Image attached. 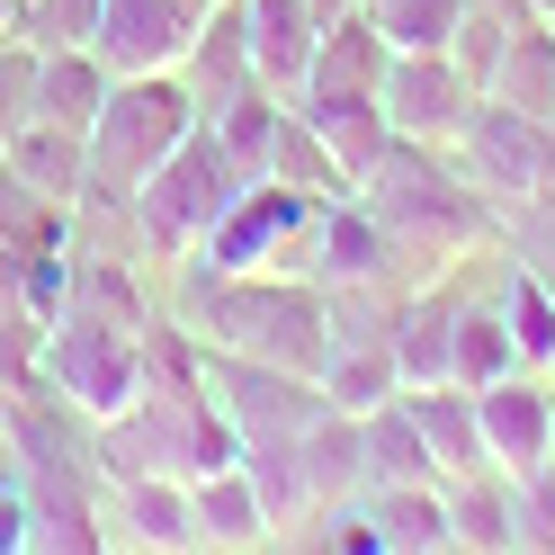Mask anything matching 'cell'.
Segmentation results:
<instances>
[{"mask_svg": "<svg viewBox=\"0 0 555 555\" xmlns=\"http://www.w3.org/2000/svg\"><path fill=\"white\" fill-rule=\"evenodd\" d=\"M170 323H189L206 350H233V359H269V367H296L314 376L332 350V323H323V287L314 278H278V269H180V287L162 305Z\"/></svg>", "mask_w": 555, "mask_h": 555, "instance_id": "obj_1", "label": "cell"}, {"mask_svg": "<svg viewBox=\"0 0 555 555\" xmlns=\"http://www.w3.org/2000/svg\"><path fill=\"white\" fill-rule=\"evenodd\" d=\"M359 206L376 224H386V242L412 260V269H439V260H466L475 242H493V197H483L457 162H448V144H386V162L367 170Z\"/></svg>", "mask_w": 555, "mask_h": 555, "instance_id": "obj_2", "label": "cell"}, {"mask_svg": "<svg viewBox=\"0 0 555 555\" xmlns=\"http://www.w3.org/2000/svg\"><path fill=\"white\" fill-rule=\"evenodd\" d=\"M242 189H251V170H242V162L216 144V126L197 117V126L180 134V153H170L153 180L134 189V233H144V260H153V269H180L197 242L216 233V216H224Z\"/></svg>", "mask_w": 555, "mask_h": 555, "instance_id": "obj_3", "label": "cell"}, {"mask_svg": "<svg viewBox=\"0 0 555 555\" xmlns=\"http://www.w3.org/2000/svg\"><path fill=\"white\" fill-rule=\"evenodd\" d=\"M189 126H197V99H189L180 73H126V81L108 90V108L90 117V134H81V144H90V180H81V189L134 197L170 153H180Z\"/></svg>", "mask_w": 555, "mask_h": 555, "instance_id": "obj_4", "label": "cell"}, {"mask_svg": "<svg viewBox=\"0 0 555 555\" xmlns=\"http://www.w3.org/2000/svg\"><path fill=\"white\" fill-rule=\"evenodd\" d=\"M37 376L46 395H63L99 430L108 412L144 395V323H108V314H54L37 332Z\"/></svg>", "mask_w": 555, "mask_h": 555, "instance_id": "obj_5", "label": "cell"}, {"mask_svg": "<svg viewBox=\"0 0 555 555\" xmlns=\"http://www.w3.org/2000/svg\"><path fill=\"white\" fill-rule=\"evenodd\" d=\"M376 108L403 144H457L466 117H475V90L448 54H386V73H376Z\"/></svg>", "mask_w": 555, "mask_h": 555, "instance_id": "obj_6", "label": "cell"}, {"mask_svg": "<svg viewBox=\"0 0 555 555\" xmlns=\"http://www.w3.org/2000/svg\"><path fill=\"white\" fill-rule=\"evenodd\" d=\"M216 10V0H99V37L90 54L108 63V73H180V54L197 37V18Z\"/></svg>", "mask_w": 555, "mask_h": 555, "instance_id": "obj_7", "label": "cell"}, {"mask_svg": "<svg viewBox=\"0 0 555 555\" xmlns=\"http://www.w3.org/2000/svg\"><path fill=\"white\" fill-rule=\"evenodd\" d=\"M99 529H108V546H153V555H189V546H206V529H197V493H189L180 475L99 483Z\"/></svg>", "mask_w": 555, "mask_h": 555, "instance_id": "obj_8", "label": "cell"}, {"mask_svg": "<svg viewBox=\"0 0 555 555\" xmlns=\"http://www.w3.org/2000/svg\"><path fill=\"white\" fill-rule=\"evenodd\" d=\"M475 422H483V457L502 475H529L538 457H555V386L529 367L493 376V386L475 395Z\"/></svg>", "mask_w": 555, "mask_h": 555, "instance_id": "obj_9", "label": "cell"}, {"mask_svg": "<svg viewBox=\"0 0 555 555\" xmlns=\"http://www.w3.org/2000/svg\"><path fill=\"white\" fill-rule=\"evenodd\" d=\"M99 483H108V475L18 466V493H27V555H99V546H108V529H99Z\"/></svg>", "mask_w": 555, "mask_h": 555, "instance_id": "obj_10", "label": "cell"}, {"mask_svg": "<svg viewBox=\"0 0 555 555\" xmlns=\"http://www.w3.org/2000/svg\"><path fill=\"white\" fill-rule=\"evenodd\" d=\"M242 46H251L260 90L296 99V90H305V73H314V46H323L314 0H242Z\"/></svg>", "mask_w": 555, "mask_h": 555, "instance_id": "obj_11", "label": "cell"}, {"mask_svg": "<svg viewBox=\"0 0 555 555\" xmlns=\"http://www.w3.org/2000/svg\"><path fill=\"white\" fill-rule=\"evenodd\" d=\"M296 466H305V493H314V519L340 511V502H359V493H367V439H359V412L323 403L314 422L296 430Z\"/></svg>", "mask_w": 555, "mask_h": 555, "instance_id": "obj_12", "label": "cell"}, {"mask_svg": "<svg viewBox=\"0 0 555 555\" xmlns=\"http://www.w3.org/2000/svg\"><path fill=\"white\" fill-rule=\"evenodd\" d=\"M359 519L376 529L386 555H430V546H457L448 538V483L439 475H412V483H367Z\"/></svg>", "mask_w": 555, "mask_h": 555, "instance_id": "obj_13", "label": "cell"}, {"mask_svg": "<svg viewBox=\"0 0 555 555\" xmlns=\"http://www.w3.org/2000/svg\"><path fill=\"white\" fill-rule=\"evenodd\" d=\"M180 81H189V99H197V117H216L233 90L260 81V73H251V46H242V0H216V10L197 18V37H189V54H180Z\"/></svg>", "mask_w": 555, "mask_h": 555, "instance_id": "obj_14", "label": "cell"}, {"mask_svg": "<svg viewBox=\"0 0 555 555\" xmlns=\"http://www.w3.org/2000/svg\"><path fill=\"white\" fill-rule=\"evenodd\" d=\"M448 332H457V296L448 287H403L395 314H386V340H395V367L403 386H448Z\"/></svg>", "mask_w": 555, "mask_h": 555, "instance_id": "obj_15", "label": "cell"}, {"mask_svg": "<svg viewBox=\"0 0 555 555\" xmlns=\"http://www.w3.org/2000/svg\"><path fill=\"white\" fill-rule=\"evenodd\" d=\"M314 386H323V403H340V412L395 403V395H403V367H395L386 323H376V332H340L332 350H323V367H314Z\"/></svg>", "mask_w": 555, "mask_h": 555, "instance_id": "obj_16", "label": "cell"}, {"mask_svg": "<svg viewBox=\"0 0 555 555\" xmlns=\"http://www.w3.org/2000/svg\"><path fill=\"white\" fill-rule=\"evenodd\" d=\"M386 37H376V18L359 10H340V18H323V46H314V73H305V90L296 99H350V90H376V73H386Z\"/></svg>", "mask_w": 555, "mask_h": 555, "instance_id": "obj_17", "label": "cell"}, {"mask_svg": "<svg viewBox=\"0 0 555 555\" xmlns=\"http://www.w3.org/2000/svg\"><path fill=\"white\" fill-rule=\"evenodd\" d=\"M287 108L332 144V162L350 170V189H367V170L386 162V144H395V126H386V108H376V90H350V99H287Z\"/></svg>", "mask_w": 555, "mask_h": 555, "instance_id": "obj_18", "label": "cell"}, {"mask_svg": "<svg viewBox=\"0 0 555 555\" xmlns=\"http://www.w3.org/2000/svg\"><path fill=\"white\" fill-rule=\"evenodd\" d=\"M0 162H10L37 197H54L63 216H73V197H81V180H90V144H81L73 126H54V117H27L10 144H0Z\"/></svg>", "mask_w": 555, "mask_h": 555, "instance_id": "obj_19", "label": "cell"}, {"mask_svg": "<svg viewBox=\"0 0 555 555\" xmlns=\"http://www.w3.org/2000/svg\"><path fill=\"white\" fill-rule=\"evenodd\" d=\"M108 90H117V73H108L90 46H54V54H37V117H54V126L90 134V117L108 108Z\"/></svg>", "mask_w": 555, "mask_h": 555, "instance_id": "obj_20", "label": "cell"}, {"mask_svg": "<svg viewBox=\"0 0 555 555\" xmlns=\"http://www.w3.org/2000/svg\"><path fill=\"white\" fill-rule=\"evenodd\" d=\"M493 305H502L511 359L529 367V376H555V278L519 260V269H502V287H493Z\"/></svg>", "mask_w": 555, "mask_h": 555, "instance_id": "obj_21", "label": "cell"}, {"mask_svg": "<svg viewBox=\"0 0 555 555\" xmlns=\"http://www.w3.org/2000/svg\"><path fill=\"white\" fill-rule=\"evenodd\" d=\"M260 180L296 189V197H314V206H332V197H359V189H350V170L332 162V144H323V134L305 126L296 108H278V134H269V162H260Z\"/></svg>", "mask_w": 555, "mask_h": 555, "instance_id": "obj_22", "label": "cell"}, {"mask_svg": "<svg viewBox=\"0 0 555 555\" xmlns=\"http://www.w3.org/2000/svg\"><path fill=\"white\" fill-rule=\"evenodd\" d=\"M448 538L457 546H519V493L502 466H475V475H448Z\"/></svg>", "mask_w": 555, "mask_h": 555, "instance_id": "obj_23", "label": "cell"}, {"mask_svg": "<svg viewBox=\"0 0 555 555\" xmlns=\"http://www.w3.org/2000/svg\"><path fill=\"white\" fill-rule=\"evenodd\" d=\"M189 493H197V529H206V546H269V538H278L269 511H260V493H251V475H242V457L216 466V475H197Z\"/></svg>", "mask_w": 555, "mask_h": 555, "instance_id": "obj_24", "label": "cell"}, {"mask_svg": "<svg viewBox=\"0 0 555 555\" xmlns=\"http://www.w3.org/2000/svg\"><path fill=\"white\" fill-rule=\"evenodd\" d=\"M483 99H502V108L555 126V27H546V18H529V27L502 46V73H493V90H483Z\"/></svg>", "mask_w": 555, "mask_h": 555, "instance_id": "obj_25", "label": "cell"}, {"mask_svg": "<svg viewBox=\"0 0 555 555\" xmlns=\"http://www.w3.org/2000/svg\"><path fill=\"white\" fill-rule=\"evenodd\" d=\"M242 475H251V493L269 511L278 538H296L305 519H314V493H305V466H296V439H242Z\"/></svg>", "mask_w": 555, "mask_h": 555, "instance_id": "obj_26", "label": "cell"}, {"mask_svg": "<svg viewBox=\"0 0 555 555\" xmlns=\"http://www.w3.org/2000/svg\"><path fill=\"white\" fill-rule=\"evenodd\" d=\"M519 359H511V332H502V305L483 296V305H466L457 296V332H448V386H466V395H483L493 376H511Z\"/></svg>", "mask_w": 555, "mask_h": 555, "instance_id": "obj_27", "label": "cell"}, {"mask_svg": "<svg viewBox=\"0 0 555 555\" xmlns=\"http://www.w3.org/2000/svg\"><path fill=\"white\" fill-rule=\"evenodd\" d=\"M359 439H367V483H412V475H439L430 448H422V422H412V403H376L359 412Z\"/></svg>", "mask_w": 555, "mask_h": 555, "instance_id": "obj_28", "label": "cell"}, {"mask_svg": "<svg viewBox=\"0 0 555 555\" xmlns=\"http://www.w3.org/2000/svg\"><path fill=\"white\" fill-rule=\"evenodd\" d=\"M519 27H529V18H519V10H502V0H466L457 37H448V63L466 73V90H475V99L493 90V73H502V46L519 37Z\"/></svg>", "mask_w": 555, "mask_h": 555, "instance_id": "obj_29", "label": "cell"}, {"mask_svg": "<svg viewBox=\"0 0 555 555\" xmlns=\"http://www.w3.org/2000/svg\"><path fill=\"white\" fill-rule=\"evenodd\" d=\"M359 10L376 18V37H386L395 54H448L466 0H359Z\"/></svg>", "mask_w": 555, "mask_h": 555, "instance_id": "obj_30", "label": "cell"}, {"mask_svg": "<svg viewBox=\"0 0 555 555\" xmlns=\"http://www.w3.org/2000/svg\"><path fill=\"white\" fill-rule=\"evenodd\" d=\"M10 37L37 46V54H54V46H90V37H99V0H18Z\"/></svg>", "mask_w": 555, "mask_h": 555, "instance_id": "obj_31", "label": "cell"}, {"mask_svg": "<svg viewBox=\"0 0 555 555\" xmlns=\"http://www.w3.org/2000/svg\"><path fill=\"white\" fill-rule=\"evenodd\" d=\"M37 117V46H18L10 27H0V144Z\"/></svg>", "mask_w": 555, "mask_h": 555, "instance_id": "obj_32", "label": "cell"}, {"mask_svg": "<svg viewBox=\"0 0 555 555\" xmlns=\"http://www.w3.org/2000/svg\"><path fill=\"white\" fill-rule=\"evenodd\" d=\"M511 493H519V546H555V457L511 475Z\"/></svg>", "mask_w": 555, "mask_h": 555, "instance_id": "obj_33", "label": "cell"}, {"mask_svg": "<svg viewBox=\"0 0 555 555\" xmlns=\"http://www.w3.org/2000/svg\"><path fill=\"white\" fill-rule=\"evenodd\" d=\"M0 555H27V493H18V466H0Z\"/></svg>", "mask_w": 555, "mask_h": 555, "instance_id": "obj_34", "label": "cell"}, {"mask_svg": "<svg viewBox=\"0 0 555 555\" xmlns=\"http://www.w3.org/2000/svg\"><path fill=\"white\" fill-rule=\"evenodd\" d=\"M340 10H350V0H314V18H340Z\"/></svg>", "mask_w": 555, "mask_h": 555, "instance_id": "obj_35", "label": "cell"}, {"mask_svg": "<svg viewBox=\"0 0 555 555\" xmlns=\"http://www.w3.org/2000/svg\"><path fill=\"white\" fill-rule=\"evenodd\" d=\"M529 18H546V27H555V0H529Z\"/></svg>", "mask_w": 555, "mask_h": 555, "instance_id": "obj_36", "label": "cell"}, {"mask_svg": "<svg viewBox=\"0 0 555 555\" xmlns=\"http://www.w3.org/2000/svg\"><path fill=\"white\" fill-rule=\"evenodd\" d=\"M0 448H10V395H0Z\"/></svg>", "mask_w": 555, "mask_h": 555, "instance_id": "obj_37", "label": "cell"}]
</instances>
